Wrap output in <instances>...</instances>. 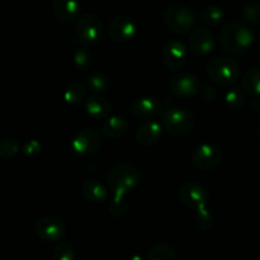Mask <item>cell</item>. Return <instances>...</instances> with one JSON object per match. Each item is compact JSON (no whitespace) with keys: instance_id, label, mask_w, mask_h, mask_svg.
<instances>
[{"instance_id":"cell-11","label":"cell","mask_w":260,"mask_h":260,"mask_svg":"<svg viewBox=\"0 0 260 260\" xmlns=\"http://www.w3.org/2000/svg\"><path fill=\"white\" fill-rule=\"evenodd\" d=\"M222 161V151L213 144H202L192 152V162L201 170H212Z\"/></svg>"},{"instance_id":"cell-34","label":"cell","mask_w":260,"mask_h":260,"mask_svg":"<svg viewBox=\"0 0 260 260\" xmlns=\"http://www.w3.org/2000/svg\"><path fill=\"white\" fill-rule=\"evenodd\" d=\"M198 94H200L201 99H202L203 102H206V103H212V102L217 98V91H216V89L213 88V86L208 85V84L201 86Z\"/></svg>"},{"instance_id":"cell-16","label":"cell","mask_w":260,"mask_h":260,"mask_svg":"<svg viewBox=\"0 0 260 260\" xmlns=\"http://www.w3.org/2000/svg\"><path fill=\"white\" fill-rule=\"evenodd\" d=\"M162 126L156 121H145L137 127L136 140L141 146H152L161 139Z\"/></svg>"},{"instance_id":"cell-12","label":"cell","mask_w":260,"mask_h":260,"mask_svg":"<svg viewBox=\"0 0 260 260\" xmlns=\"http://www.w3.org/2000/svg\"><path fill=\"white\" fill-rule=\"evenodd\" d=\"M137 32V24L128 15H117L109 22L108 35L116 42L126 43L134 40Z\"/></svg>"},{"instance_id":"cell-8","label":"cell","mask_w":260,"mask_h":260,"mask_svg":"<svg viewBox=\"0 0 260 260\" xmlns=\"http://www.w3.org/2000/svg\"><path fill=\"white\" fill-rule=\"evenodd\" d=\"M36 234L46 243H56L66 235V225L61 218L53 215L42 216L35 225Z\"/></svg>"},{"instance_id":"cell-10","label":"cell","mask_w":260,"mask_h":260,"mask_svg":"<svg viewBox=\"0 0 260 260\" xmlns=\"http://www.w3.org/2000/svg\"><path fill=\"white\" fill-rule=\"evenodd\" d=\"M162 60L170 71L182 70L188 60V50L185 43L178 38L167 41L162 47Z\"/></svg>"},{"instance_id":"cell-21","label":"cell","mask_w":260,"mask_h":260,"mask_svg":"<svg viewBox=\"0 0 260 260\" xmlns=\"http://www.w3.org/2000/svg\"><path fill=\"white\" fill-rule=\"evenodd\" d=\"M243 89L250 95H260V68H250L243 74Z\"/></svg>"},{"instance_id":"cell-4","label":"cell","mask_w":260,"mask_h":260,"mask_svg":"<svg viewBox=\"0 0 260 260\" xmlns=\"http://www.w3.org/2000/svg\"><path fill=\"white\" fill-rule=\"evenodd\" d=\"M208 76L211 80L221 85H231L240 76V65L238 61L228 56H218L207 63Z\"/></svg>"},{"instance_id":"cell-14","label":"cell","mask_w":260,"mask_h":260,"mask_svg":"<svg viewBox=\"0 0 260 260\" xmlns=\"http://www.w3.org/2000/svg\"><path fill=\"white\" fill-rule=\"evenodd\" d=\"M161 109V101L152 95L140 96L131 103L132 113L140 118H151V117L157 116Z\"/></svg>"},{"instance_id":"cell-5","label":"cell","mask_w":260,"mask_h":260,"mask_svg":"<svg viewBox=\"0 0 260 260\" xmlns=\"http://www.w3.org/2000/svg\"><path fill=\"white\" fill-rule=\"evenodd\" d=\"M164 22L175 33H187L194 28L197 17L192 8L184 4H172L164 13Z\"/></svg>"},{"instance_id":"cell-9","label":"cell","mask_w":260,"mask_h":260,"mask_svg":"<svg viewBox=\"0 0 260 260\" xmlns=\"http://www.w3.org/2000/svg\"><path fill=\"white\" fill-rule=\"evenodd\" d=\"M179 198L182 203L187 207L198 211L207 207L210 202V193L197 182H187L180 185Z\"/></svg>"},{"instance_id":"cell-33","label":"cell","mask_w":260,"mask_h":260,"mask_svg":"<svg viewBox=\"0 0 260 260\" xmlns=\"http://www.w3.org/2000/svg\"><path fill=\"white\" fill-rule=\"evenodd\" d=\"M41 144L37 140H29V141L24 142V145L22 146V151L25 156H37L41 154Z\"/></svg>"},{"instance_id":"cell-2","label":"cell","mask_w":260,"mask_h":260,"mask_svg":"<svg viewBox=\"0 0 260 260\" xmlns=\"http://www.w3.org/2000/svg\"><path fill=\"white\" fill-rule=\"evenodd\" d=\"M141 180V172L132 164H119L112 168L107 175V183L113 196L126 197Z\"/></svg>"},{"instance_id":"cell-6","label":"cell","mask_w":260,"mask_h":260,"mask_svg":"<svg viewBox=\"0 0 260 260\" xmlns=\"http://www.w3.org/2000/svg\"><path fill=\"white\" fill-rule=\"evenodd\" d=\"M102 146L101 132L94 127L79 129L70 141V149L76 156L88 157L95 155Z\"/></svg>"},{"instance_id":"cell-23","label":"cell","mask_w":260,"mask_h":260,"mask_svg":"<svg viewBox=\"0 0 260 260\" xmlns=\"http://www.w3.org/2000/svg\"><path fill=\"white\" fill-rule=\"evenodd\" d=\"M86 94V88L81 83H73L65 89L63 91V101L69 104H76L81 103L85 98Z\"/></svg>"},{"instance_id":"cell-28","label":"cell","mask_w":260,"mask_h":260,"mask_svg":"<svg viewBox=\"0 0 260 260\" xmlns=\"http://www.w3.org/2000/svg\"><path fill=\"white\" fill-rule=\"evenodd\" d=\"M19 141L15 139H4L0 141V159H12L19 152Z\"/></svg>"},{"instance_id":"cell-36","label":"cell","mask_w":260,"mask_h":260,"mask_svg":"<svg viewBox=\"0 0 260 260\" xmlns=\"http://www.w3.org/2000/svg\"><path fill=\"white\" fill-rule=\"evenodd\" d=\"M126 260H145L144 258H142L141 255H139V254H134V255L128 256Z\"/></svg>"},{"instance_id":"cell-17","label":"cell","mask_w":260,"mask_h":260,"mask_svg":"<svg viewBox=\"0 0 260 260\" xmlns=\"http://www.w3.org/2000/svg\"><path fill=\"white\" fill-rule=\"evenodd\" d=\"M56 18L62 23H70L78 18L81 4L75 0H55L52 4Z\"/></svg>"},{"instance_id":"cell-3","label":"cell","mask_w":260,"mask_h":260,"mask_svg":"<svg viewBox=\"0 0 260 260\" xmlns=\"http://www.w3.org/2000/svg\"><path fill=\"white\" fill-rule=\"evenodd\" d=\"M194 116L179 107L168 108L161 114V126L173 136H185L194 129Z\"/></svg>"},{"instance_id":"cell-35","label":"cell","mask_w":260,"mask_h":260,"mask_svg":"<svg viewBox=\"0 0 260 260\" xmlns=\"http://www.w3.org/2000/svg\"><path fill=\"white\" fill-rule=\"evenodd\" d=\"M253 108L254 111L260 113V98H256L253 101Z\"/></svg>"},{"instance_id":"cell-24","label":"cell","mask_w":260,"mask_h":260,"mask_svg":"<svg viewBox=\"0 0 260 260\" xmlns=\"http://www.w3.org/2000/svg\"><path fill=\"white\" fill-rule=\"evenodd\" d=\"M146 260H178L177 253L167 244H157L147 253Z\"/></svg>"},{"instance_id":"cell-26","label":"cell","mask_w":260,"mask_h":260,"mask_svg":"<svg viewBox=\"0 0 260 260\" xmlns=\"http://www.w3.org/2000/svg\"><path fill=\"white\" fill-rule=\"evenodd\" d=\"M86 85L93 93H102V91H106L108 89L109 79L103 73H94L88 78Z\"/></svg>"},{"instance_id":"cell-19","label":"cell","mask_w":260,"mask_h":260,"mask_svg":"<svg viewBox=\"0 0 260 260\" xmlns=\"http://www.w3.org/2000/svg\"><path fill=\"white\" fill-rule=\"evenodd\" d=\"M81 194L91 203H104L108 201V189L96 180H86L81 185Z\"/></svg>"},{"instance_id":"cell-22","label":"cell","mask_w":260,"mask_h":260,"mask_svg":"<svg viewBox=\"0 0 260 260\" xmlns=\"http://www.w3.org/2000/svg\"><path fill=\"white\" fill-rule=\"evenodd\" d=\"M200 17L203 23L208 25H217L225 18V12L218 5H207L200 13Z\"/></svg>"},{"instance_id":"cell-18","label":"cell","mask_w":260,"mask_h":260,"mask_svg":"<svg viewBox=\"0 0 260 260\" xmlns=\"http://www.w3.org/2000/svg\"><path fill=\"white\" fill-rule=\"evenodd\" d=\"M84 107H85L86 113L94 119L106 118L112 112V106L108 99L102 96L101 94H93L89 98H86Z\"/></svg>"},{"instance_id":"cell-25","label":"cell","mask_w":260,"mask_h":260,"mask_svg":"<svg viewBox=\"0 0 260 260\" xmlns=\"http://www.w3.org/2000/svg\"><path fill=\"white\" fill-rule=\"evenodd\" d=\"M245 101H246V95L243 91V89L233 86V88L226 90L225 102L228 103L229 107H231V108L240 109L241 107L245 104Z\"/></svg>"},{"instance_id":"cell-30","label":"cell","mask_w":260,"mask_h":260,"mask_svg":"<svg viewBox=\"0 0 260 260\" xmlns=\"http://www.w3.org/2000/svg\"><path fill=\"white\" fill-rule=\"evenodd\" d=\"M75 259V249L70 243H60L56 245L52 251V260H74Z\"/></svg>"},{"instance_id":"cell-20","label":"cell","mask_w":260,"mask_h":260,"mask_svg":"<svg viewBox=\"0 0 260 260\" xmlns=\"http://www.w3.org/2000/svg\"><path fill=\"white\" fill-rule=\"evenodd\" d=\"M128 129V123L126 119L121 116H111L103 122L102 126V132L106 135L107 137L111 139H119L123 136Z\"/></svg>"},{"instance_id":"cell-29","label":"cell","mask_w":260,"mask_h":260,"mask_svg":"<svg viewBox=\"0 0 260 260\" xmlns=\"http://www.w3.org/2000/svg\"><path fill=\"white\" fill-rule=\"evenodd\" d=\"M243 19L251 25H260V3H249L243 8Z\"/></svg>"},{"instance_id":"cell-7","label":"cell","mask_w":260,"mask_h":260,"mask_svg":"<svg viewBox=\"0 0 260 260\" xmlns=\"http://www.w3.org/2000/svg\"><path fill=\"white\" fill-rule=\"evenodd\" d=\"M103 33V23L95 14L86 13L78 18L75 24V36L84 45H90L99 41Z\"/></svg>"},{"instance_id":"cell-31","label":"cell","mask_w":260,"mask_h":260,"mask_svg":"<svg viewBox=\"0 0 260 260\" xmlns=\"http://www.w3.org/2000/svg\"><path fill=\"white\" fill-rule=\"evenodd\" d=\"M93 62V55L90 51L85 47H80L74 53V63L79 69H86Z\"/></svg>"},{"instance_id":"cell-13","label":"cell","mask_w":260,"mask_h":260,"mask_svg":"<svg viewBox=\"0 0 260 260\" xmlns=\"http://www.w3.org/2000/svg\"><path fill=\"white\" fill-rule=\"evenodd\" d=\"M201 80L197 75L192 73H178L170 79L169 89L174 95L183 96H192L198 94L201 89Z\"/></svg>"},{"instance_id":"cell-37","label":"cell","mask_w":260,"mask_h":260,"mask_svg":"<svg viewBox=\"0 0 260 260\" xmlns=\"http://www.w3.org/2000/svg\"><path fill=\"white\" fill-rule=\"evenodd\" d=\"M258 136H259V139H260V126H259V128H258Z\"/></svg>"},{"instance_id":"cell-27","label":"cell","mask_w":260,"mask_h":260,"mask_svg":"<svg viewBox=\"0 0 260 260\" xmlns=\"http://www.w3.org/2000/svg\"><path fill=\"white\" fill-rule=\"evenodd\" d=\"M194 225L197 226V229H200L201 231H208L212 229L213 216L207 207L196 211Z\"/></svg>"},{"instance_id":"cell-15","label":"cell","mask_w":260,"mask_h":260,"mask_svg":"<svg viewBox=\"0 0 260 260\" xmlns=\"http://www.w3.org/2000/svg\"><path fill=\"white\" fill-rule=\"evenodd\" d=\"M189 46L196 55H210L215 48V38L207 28H197L190 35Z\"/></svg>"},{"instance_id":"cell-1","label":"cell","mask_w":260,"mask_h":260,"mask_svg":"<svg viewBox=\"0 0 260 260\" xmlns=\"http://www.w3.org/2000/svg\"><path fill=\"white\" fill-rule=\"evenodd\" d=\"M218 38L226 52L233 53V55H241L253 45L254 33L243 23L231 22L223 25Z\"/></svg>"},{"instance_id":"cell-32","label":"cell","mask_w":260,"mask_h":260,"mask_svg":"<svg viewBox=\"0 0 260 260\" xmlns=\"http://www.w3.org/2000/svg\"><path fill=\"white\" fill-rule=\"evenodd\" d=\"M109 212L113 217H122L124 213L127 212V202L124 197H118V196H113L112 201L109 202Z\"/></svg>"}]
</instances>
